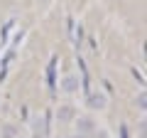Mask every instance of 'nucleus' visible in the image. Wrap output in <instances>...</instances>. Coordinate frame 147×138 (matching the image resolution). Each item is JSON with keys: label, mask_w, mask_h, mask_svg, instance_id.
<instances>
[{"label": "nucleus", "mask_w": 147, "mask_h": 138, "mask_svg": "<svg viewBox=\"0 0 147 138\" xmlns=\"http://www.w3.org/2000/svg\"><path fill=\"white\" fill-rule=\"evenodd\" d=\"M76 136H88V133H93L96 131V123H93V118L91 116H81V118H76Z\"/></svg>", "instance_id": "1"}, {"label": "nucleus", "mask_w": 147, "mask_h": 138, "mask_svg": "<svg viewBox=\"0 0 147 138\" xmlns=\"http://www.w3.org/2000/svg\"><path fill=\"white\" fill-rule=\"evenodd\" d=\"M145 99H147V96H145V91H140V96L135 99V104L140 106V111H145Z\"/></svg>", "instance_id": "6"}, {"label": "nucleus", "mask_w": 147, "mask_h": 138, "mask_svg": "<svg viewBox=\"0 0 147 138\" xmlns=\"http://www.w3.org/2000/svg\"><path fill=\"white\" fill-rule=\"evenodd\" d=\"M54 67H57V59L52 57V62H49V67H47V79H49V89H54V86H57V81H54Z\"/></svg>", "instance_id": "5"}, {"label": "nucleus", "mask_w": 147, "mask_h": 138, "mask_svg": "<svg viewBox=\"0 0 147 138\" xmlns=\"http://www.w3.org/2000/svg\"><path fill=\"white\" fill-rule=\"evenodd\" d=\"M140 138H145V126H142V131H140Z\"/></svg>", "instance_id": "8"}, {"label": "nucleus", "mask_w": 147, "mask_h": 138, "mask_svg": "<svg viewBox=\"0 0 147 138\" xmlns=\"http://www.w3.org/2000/svg\"><path fill=\"white\" fill-rule=\"evenodd\" d=\"M74 138H84V136H74Z\"/></svg>", "instance_id": "9"}, {"label": "nucleus", "mask_w": 147, "mask_h": 138, "mask_svg": "<svg viewBox=\"0 0 147 138\" xmlns=\"http://www.w3.org/2000/svg\"><path fill=\"white\" fill-rule=\"evenodd\" d=\"M93 133H96L93 138H108V133H105V131H93Z\"/></svg>", "instance_id": "7"}, {"label": "nucleus", "mask_w": 147, "mask_h": 138, "mask_svg": "<svg viewBox=\"0 0 147 138\" xmlns=\"http://www.w3.org/2000/svg\"><path fill=\"white\" fill-rule=\"evenodd\" d=\"M61 89L69 91V94H74V91L79 89V81H76V77H66V79H64V84H61Z\"/></svg>", "instance_id": "4"}, {"label": "nucleus", "mask_w": 147, "mask_h": 138, "mask_svg": "<svg viewBox=\"0 0 147 138\" xmlns=\"http://www.w3.org/2000/svg\"><path fill=\"white\" fill-rule=\"evenodd\" d=\"M57 121H59V123H71V121H76V109H74L71 104L59 106V109H57Z\"/></svg>", "instance_id": "2"}, {"label": "nucleus", "mask_w": 147, "mask_h": 138, "mask_svg": "<svg viewBox=\"0 0 147 138\" xmlns=\"http://www.w3.org/2000/svg\"><path fill=\"white\" fill-rule=\"evenodd\" d=\"M105 104H108V99H105L103 94H88V106L91 109H105Z\"/></svg>", "instance_id": "3"}]
</instances>
